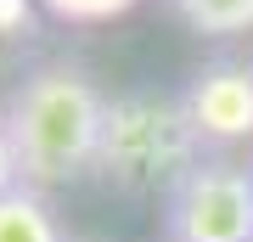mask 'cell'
Returning <instances> with one entry per match:
<instances>
[{
  "instance_id": "cell-1",
  "label": "cell",
  "mask_w": 253,
  "mask_h": 242,
  "mask_svg": "<svg viewBox=\"0 0 253 242\" xmlns=\"http://www.w3.org/2000/svg\"><path fill=\"white\" fill-rule=\"evenodd\" d=\"M107 101L113 96H101L96 73L84 62H68V56H51L11 85L0 118H6L11 152H17V169L28 186L56 192L96 175Z\"/></svg>"
},
{
  "instance_id": "cell-2",
  "label": "cell",
  "mask_w": 253,
  "mask_h": 242,
  "mask_svg": "<svg viewBox=\"0 0 253 242\" xmlns=\"http://www.w3.org/2000/svg\"><path fill=\"white\" fill-rule=\"evenodd\" d=\"M203 158L197 135H191L180 96H152V90H129L107 101V130H101V158L96 175L101 186L124 192V197H169L174 180Z\"/></svg>"
},
{
  "instance_id": "cell-3",
  "label": "cell",
  "mask_w": 253,
  "mask_h": 242,
  "mask_svg": "<svg viewBox=\"0 0 253 242\" xmlns=\"http://www.w3.org/2000/svg\"><path fill=\"white\" fill-rule=\"evenodd\" d=\"M163 242H253V169L203 152L163 197Z\"/></svg>"
},
{
  "instance_id": "cell-4",
  "label": "cell",
  "mask_w": 253,
  "mask_h": 242,
  "mask_svg": "<svg viewBox=\"0 0 253 242\" xmlns=\"http://www.w3.org/2000/svg\"><path fill=\"white\" fill-rule=\"evenodd\" d=\"M180 113L203 152L253 146V62L214 56V62L191 68V79L180 90Z\"/></svg>"
},
{
  "instance_id": "cell-5",
  "label": "cell",
  "mask_w": 253,
  "mask_h": 242,
  "mask_svg": "<svg viewBox=\"0 0 253 242\" xmlns=\"http://www.w3.org/2000/svg\"><path fill=\"white\" fill-rule=\"evenodd\" d=\"M0 242H68L51 192L28 186V180L0 192Z\"/></svg>"
},
{
  "instance_id": "cell-6",
  "label": "cell",
  "mask_w": 253,
  "mask_h": 242,
  "mask_svg": "<svg viewBox=\"0 0 253 242\" xmlns=\"http://www.w3.org/2000/svg\"><path fill=\"white\" fill-rule=\"evenodd\" d=\"M163 6L203 40H236L253 28V0H163Z\"/></svg>"
},
{
  "instance_id": "cell-7",
  "label": "cell",
  "mask_w": 253,
  "mask_h": 242,
  "mask_svg": "<svg viewBox=\"0 0 253 242\" xmlns=\"http://www.w3.org/2000/svg\"><path fill=\"white\" fill-rule=\"evenodd\" d=\"M56 23H73V28H96V23H113L124 11H135L141 0H40Z\"/></svg>"
},
{
  "instance_id": "cell-8",
  "label": "cell",
  "mask_w": 253,
  "mask_h": 242,
  "mask_svg": "<svg viewBox=\"0 0 253 242\" xmlns=\"http://www.w3.org/2000/svg\"><path fill=\"white\" fill-rule=\"evenodd\" d=\"M23 186V169H17V152H11V135H6V118H0V192Z\"/></svg>"
},
{
  "instance_id": "cell-9",
  "label": "cell",
  "mask_w": 253,
  "mask_h": 242,
  "mask_svg": "<svg viewBox=\"0 0 253 242\" xmlns=\"http://www.w3.org/2000/svg\"><path fill=\"white\" fill-rule=\"evenodd\" d=\"M23 23H28V0H0V34H11Z\"/></svg>"
},
{
  "instance_id": "cell-10",
  "label": "cell",
  "mask_w": 253,
  "mask_h": 242,
  "mask_svg": "<svg viewBox=\"0 0 253 242\" xmlns=\"http://www.w3.org/2000/svg\"><path fill=\"white\" fill-rule=\"evenodd\" d=\"M68 242H90V237H68Z\"/></svg>"
},
{
  "instance_id": "cell-11",
  "label": "cell",
  "mask_w": 253,
  "mask_h": 242,
  "mask_svg": "<svg viewBox=\"0 0 253 242\" xmlns=\"http://www.w3.org/2000/svg\"><path fill=\"white\" fill-rule=\"evenodd\" d=\"M248 169H253V152H248Z\"/></svg>"
}]
</instances>
